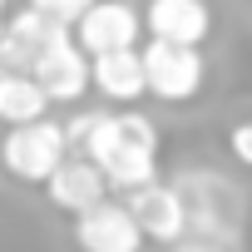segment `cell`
Wrapping results in <instances>:
<instances>
[{"label": "cell", "mask_w": 252, "mask_h": 252, "mask_svg": "<svg viewBox=\"0 0 252 252\" xmlns=\"http://www.w3.org/2000/svg\"><path fill=\"white\" fill-rule=\"evenodd\" d=\"M89 84H94L104 99H114V104L144 99V64H139V50H119V55L89 60Z\"/></svg>", "instance_id": "cell-12"}, {"label": "cell", "mask_w": 252, "mask_h": 252, "mask_svg": "<svg viewBox=\"0 0 252 252\" xmlns=\"http://www.w3.org/2000/svg\"><path fill=\"white\" fill-rule=\"evenodd\" d=\"M45 198H50L60 213L79 218V213H89V208L109 203V188H104V178H99V168H94L89 158H74V154H69V158H64V163L50 173Z\"/></svg>", "instance_id": "cell-11"}, {"label": "cell", "mask_w": 252, "mask_h": 252, "mask_svg": "<svg viewBox=\"0 0 252 252\" xmlns=\"http://www.w3.org/2000/svg\"><path fill=\"white\" fill-rule=\"evenodd\" d=\"M139 64H144V94H154L163 104H188L208 79L203 50H173L158 40H149L139 50Z\"/></svg>", "instance_id": "cell-3"}, {"label": "cell", "mask_w": 252, "mask_h": 252, "mask_svg": "<svg viewBox=\"0 0 252 252\" xmlns=\"http://www.w3.org/2000/svg\"><path fill=\"white\" fill-rule=\"evenodd\" d=\"M139 10L124 5V0H99V5H84L79 20H74V45L84 50V60H99V55H119V50H139Z\"/></svg>", "instance_id": "cell-5"}, {"label": "cell", "mask_w": 252, "mask_h": 252, "mask_svg": "<svg viewBox=\"0 0 252 252\" xmlns=\"http://www.w3.org/2000/svg\"><path fill=\"white\" fill-rule=\"evenodd\" d=\"M50 114V99L40 94V84L30 74L0 79V124L5 129H25V124H40Z\"/></svg>", "instance_id": "cell-13"}, {"label": "cell", "mask_w": 252, "mask_h": 252, "mask_svg": "<svg viewBox=\"0 0 252 252\" xmlns=\"http://www.w3.org/2000/svg\"><path fill=\"white\" fill-rule=\"evenodd\" d=\"M74 247L79 252H144V237H139L129 208L109 198L74 218Z\"/></svg>", "instance_id": "cell-10"}, {"label": "cell", "mask_w": 252, "mask_h": 252, "mask_svg": "<svg viewBox=\"0 0 252 252\" xmlns=\"http://www.w3.org/2000/svg\"><path fill=\"white\" fill-rule=\"evenodd\" d=\"M30 79L40 84V94L50 104H74L89 89V60L74 40H60V45H50L30 60Z\"/></svg>", "instance_id": "cell-9"}, {"label": "cell", "mask_w": 252, "mask_h": 252, "mask_svg": "<svg viewBox=\"0 0 252 252\" xmlns=\"http://www.w3.org/2000/svg\"><path fill=\"white\" fill-rule=\"evenodd\" d=\"M139 20H144L149 40L173 45V50H203V40L213 30V10L203 0H154Z\"/></svg>", "instance_id": "cell-8"}, {"label": "cell", "mask_w": 252, "mask_h": 252, "mask_svg": "<svg viewBox=\"0 0 252 252\" xmlns=\"http://www.w3.org/2000/svg\"><path fill=\"white\" fill-rule=\"evenodd\" d=\"M183 208H188V242H208L222 252L242 247V188H232L213 168H188L173 178Z\"/></svg>", "instance_id": "cell-1"}, {"label": "cell", "mask_w": 252, "mask_h": 252, "mask_svg": "<svg viewBox=\"0 0 252 252\" xmlns=\"http://www.w3.org/2000/svg\"><path fill=\"white\" fill-rule=\"evenodd\" d=\"M64 158H69V144H64L60 119H40V124H25V129H5V139H0V163H5V173L20 178V183H50V173Z\"/></svg>", "instance_id": "cell-2"}, {"label": "cell", "mask_w": 252, "mask_h": 252, "mask_svg": "<svg viewBox=\"0 0 252 252\" xmlns=\"http://www.w3.org/2000/svg\"><path fill=\"white\" fill-rule=\"evenodd\" d=\"M168 252H222V247H208V242H178V247H168Z\"/></svg>", "instance_id": "cell-16"}, {"label": "cell", "mask_w": 252, "mask_h": 252, "mask_svg": "<svg viewBox=\"0 0 252 252\" xmlns=\"http://www.w3.org/2000/svg\"><path fill=\"white\" fill-rule=\"evenodd\" d=\"M114 154H158L154 119L139 114V109H99V114H94V129H89V139L79 144L74 158L104 163V158H114Z\"/></svg>", "instance_id": "cell-4"}, {"label": "cell", "mask_w": 252, "mask_h": 252, "mask_svg": "<svg viewBox=\"0 0 252 252\" xmlns=\"http://www.w3.org/2000/svg\"><path fill=\"white\" fill-rule=\"evenodd\" d=\"M227 149H232V158H237L242 168H252V119L232 124V134H227Z\"/></svg>", "instance_id": "cell-15"}, {"label": "cell", "mask_w": 252, "mask_h": 252, "mask_svg": "<svg viewBox=\"0 0 252 252\" xmlns=\"http://www.w3.org/2000/svg\"><path fill=\"white\" fill-rule=\"evenodd\" d=\"M79 0H30V5H20L10 20H5V35L35 60L40 50L60 45L74 35V20H79Z\"/></svg>", "instance_id": "cell-7"}, {"label": "cell", "mask_w": 252, "mask_h": 252, "mask_svg": "<svg viewBox=\"0 0 252 252\" xmlns=\"http://www.w3.org/2000/svg\"><path fill=\"white\" fill-rule=\"evenodd\" d=\"M124 208H129V218H134V227H139L144 242H163V247L188 242V208H183V198H178L173 183L158 178V183L129 193Z\"/></svg>", "instance_id": "cell-6"}, {"label": "cell", "mask_w": 252, "mask_h": 252, "mask_svg": "<svg viewBox=\"0 0 252 252\" xmlns=\"http://www.w3.org/2000/svg\"><path fill=\"white\" fill-rule=\"evenodd\" d=\"M5 20H10V10H5V5H0V35H5Z\"/></svg>", "instance_id": "cell-17"}, {"label": "cell", "mask_w": 252, "mask_h": 252, "mask_svg": "<svg viewBox=\"0 0 252 252\" xmlns=\"http://www.w3.org/2000/svg\"><path fill=\"white\" fill-rule=\"evenodd\" d=\"M15 74H30V55L10 35H0V79H15Z\"/></svg>", "instance_id": "cell-14"}]
</instances>
